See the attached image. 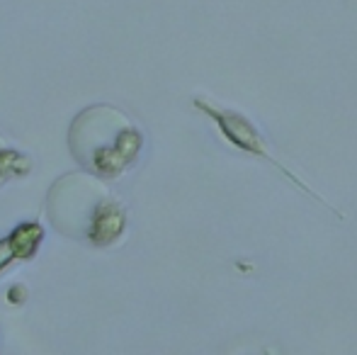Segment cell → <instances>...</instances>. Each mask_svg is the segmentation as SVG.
Wrapping results in <instances>:
<instances>
[{
    "label": "cell",
    "mask_w": 357,
    "mask_h": 355,
    "mask_svg": "<svg viewBox=\"0 0 357 355\" xmlns=\"http://www.w3.org/2000/svg\"><path fill=\"white\" fill-rule=\"evenodd\" d=\"M10 239H13L15 248H17L20 261H29V258L37 253L39 243H42L44 229L39 227V224H34V222H24V224H20L13 234H10Z\"/></svg>",
    "instance_id": "3957f363"
},
{
    "label": "cell",
    "mask_w": 357,
    "mask_h": 355,
    "mask_svg": "<svg viewBox=\"0 0 357 355\" xmlns=\"http://www.w3.org/2000/svg\"><path fill=\"white\" fill-rule=\"evenodd\" d=\"M68 146L85 171L102 178L124 173L142 151V134L119 109L93 105L71 122Z\"/></svg>",
    "instance_id": "7a4b0ae2"
},
{
    "label": "cell",
    "mask_w": 357,
    "mask_h": 355,
    "mask_svg": "<svg viewBox=\"0 0 357 355\" xmlns=\"http://www.w3.org/2000/svg\"><path fill=\"white\" fill-rule=\"evenodd\" d=\"M32 161L24 153L15 151L5 144V139L0 137V180L3 178H15V176H27Z\"/></svg>",
    "instance_id": "277c9868"
},
{
    "label": "cell",
    "mask_w": 357,
    "mask_h": 355,
    "mask_svg": "<svg viewBox=\"0 0 357 355\" xmlns=\"http://www.w3.org/2000/svg\"><path fill=\"white\" fill-rule=\"evenodd\" d=\"M13 261H20L17 258V248H15L13 239H0V273L10 266Z\"/></svg>",
    "instance_id": "5b68a950"
},
{
    "label": "cell",
    "mask_w": 357,
    "mask_h": 355,
    "mask_svg": "<svg viewBox=\"0 0 357 355\" xmlns=\"http://www.w3.org/2000/svg\"><path fill=\"white\" fill-rule=\"evenodd\" d=\"M49 222L66 236L88 239L93 246H109L124 232V209L112 199L95 173H68L52 185L47 199Z\"/></svg>",
    "instance_id": "6da1fadb"
}]
</instances>
